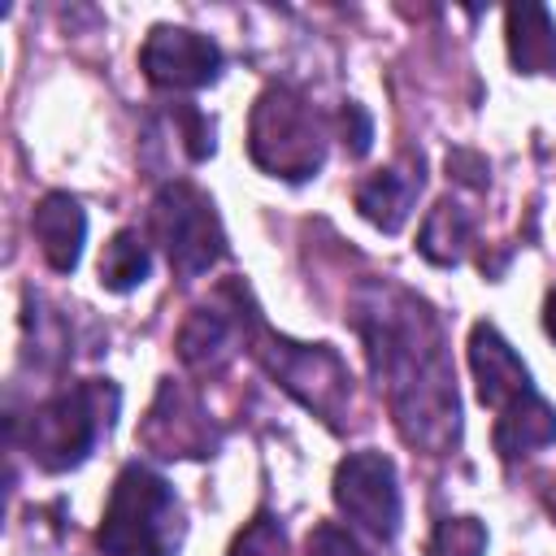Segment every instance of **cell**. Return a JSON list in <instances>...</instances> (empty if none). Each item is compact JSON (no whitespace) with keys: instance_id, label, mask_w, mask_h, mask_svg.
<instances>
[{"instance_id":"1","label":"cell","mask_w":556,"mask_h":556,"mask_svg":"<svg viewBox=\"0 0 556 556\" xmlns=\"http://www.w3.org/2000/svg\"><path fill=\"white\" fill-rule=\"evenodd\" d=\"M352 326L404 443L430 456L452 452L460 443V395L439 313L408 287L369 278L352 295Z\"/></svg>"},{"instance_id":"2","label":"cell","mask_w":556,"mask_h":556,"mask_svg":"<svg viewBox=\"0 0 556 556\" xmlns=\"http://www.w3.org/2000/svg\"><path fill=\"white\" fill-rule=\"evenodd\" d=\"M113 413H117V387L109 378H91V382H74L48 395L43 404H35L26 421L13 426V434L22 439L26 456L39 469L65 473L91 456L100 434H109Z\"/></svg>"},{"instance_id":"3","label":"cell","mask_w":556,"mask_h":556,"mask_svg":"<svg viewBox=\"0 0 556 556\" xmlns=\"http://www.w3.org/2000/svg\"><path fill=\"white\" fill-rule=\"evenodd\" d=\"M100 547L104 556H178L182 513L174 486L156 469L135 460L117 473L100 521Z\"/></svg>"},{"instance_id":"4","label":"cell","mask_w":556,"mask_h":556,"mask_svg":"<svg viewBox=\"0 0 556 556\" xmlns=\"http://www.w3.org/2000/svg\"><path fill=\"white\" fill-rule=\"evenodd\" d=\"M248 152L269 178L304 182L326 165V126L295 87L269 83L252 104Z\"/></svg>"},{"instance_id":"5","label":"cell","mask_w":556,"mask_h":556,"mask_svg":"<svg viewBox=\"0 0 556 556\" xmlns=\"http://www.w3.org/2000/svg\"><path fill=\"white\" fill-rule=\"evenodd\" d=\"M248 326H252L248 352L265 365V374L287 395H295L308 413H317L326 426H343V417L352 408V374H348L343 356L326 343H295L287 334H274L256 308H252Z\"/></svg>"},{"instance_id":"6","label":"cell","mask_w":556,"mask_h":556,"mask_svg":"<svg viewBox=\"0 0 556 556\" xmlns=\"http://www.w3.org/2000/svg\"><path fill=\"white\" fill-rule=\"evenodd\" d=\"M152 239L161 243L169 269L178 278H200L226 256V230L217 217V204L195 182H165L152 195Z\"/></svg>"},{"instance_id":"7","label":"cell","mask_w":556,"mask_h":556,"mask_svg":"<svg viewBox=\"0 0 556 556\" xmlns=\"http://www.w3.org/2000/svg\"><path fill=\"white\" fill-rule=\"evenodd\" d=\"M334 504L356 530L391 543L400 534V517H404L400 478H395L391 456L369 452V447L343 456L334 469Z\"/></svg>"},{"instance_id":"8","label":"cell","mask_w":556,"mask_h":556,"mask_svg":"<svg viewBox=\"0 0 556 556\" xmlns=\"http://www.w3.org/2000/svg\"><path fill=\"white\" fill-rule=\"evenodd\" d=\"M139 70L161 91H200L222 78V48L187 26H152L139 48Z\"/></svg>"},{"instance_id":"9","label":"cell","mask_w":556,"mask_h":556,"mask_svg":"<svg viewBox=\"0 0 556 556\" xmlns=\"http://www.w3.org/2000/svg\"><path fill=\"white\" fill-rule=\"evenodd\" d=\"M139 439L156 456H208L217 447V430H213L208 413L174 378L161 382V391L139 426Z\"/></svg>"},{"instance_id":"10","label":"cell","mask_w":556,"mask_h":556,"mask_svg":"<svg viewBox=\"0 0 556 556\" xmlns=\"http://www.w3.org/2000/svg\"><path fill=\"white\" fill-rule=\"evenodd\" d=\"M469 369H473V382H478V400L495 413L513 408L517 400H526L534 391L530 369L521 365L513 343L486 321H478L469 330Z\"/></svg>"},{"instance_id":"11","label":"cell","mask_w":556,"mask_h":556,"mask_svg":"<svg viewBox=\"0 0 556 556\" xmlns=\"http://www.w3.org/2000/svg\"><path fill=\"white\" fill-rule=\"evenodd\" d=\"M426 174H421V152H408L404 161L369 174L361 187H356V208L369 226H378L382 235H395L404 230L408 213H413V200L421 191Z\"/></svg>"},{"instance_id":"12","label":"cell","mask_w":556,"mask_h":556,"mask_svg":"<svg viewBox=\"0 0 556 556\" xmlns=\"http://www.w3.org/2000/svg\"><path fill=\"white\" fill-rule=\"evenodd\" d=\"M30 230H35V243H39L48 269H56V274H74L78 269L83 243H87V213H83V204L74 195L48 191L30 213Z\"/></svg>"},{"instance_id":"13","label":"cell","mask_w":556,"mask_h":556,"mask_svg":"<svg viewBox=\"0 0 556 556\" xmlns=\"http://www.w3.org/2000/svg\"><path fill=\"white\" fill-rule=\"evenodd\" d=\"M226 291L235 300V317L222 313V308H213V304H200V308H191V317L178 330V356L195 374L222 369L230 361V352H235V330H243V317H239V282L226 287Z\"/></svg>"},{"instance_id":"14","label":"cell","mask_w":556,"mask_h":556,"mask_svg":"<svg viewBox=\"0 0 556 556\" xmlns=\"http://www.w3.org/2000/svg\"><path fill=\"white\" fill-rule=\"evenodd\" d=\"M504 35L517 74H556V17L543 4H513L504 13Z\"/></svg>"},{"instance_id":"15","label":"cell","mask_w":556,"mask_h":556,"mask_svg":"<svg viewBox=\"0 0 556 556\" xmlns=\"http://www.w3.org/2000/svg\"><path fill=\"white\" fill-rule=\"evenodd\" d=\"M547 443H556V408L539 391H530L526 400H517L513 408L500 413V421H495V447L504 452V460H517V456L539 452Z\"/></svg>"},{"instance_id":"16","label":"cell","mask_w":556,"mask_h":556,"mask_svg":"<svg viewBox=\"0 0 556 556\" xmlns=\"http://www.w3.org/2000/svg\"><path fill=\"white\" fill-rule=\"evenodd\" d=\"M469 243H473V217H469V208H460L452 195L439 200V204L426 213L421 230H417V252H421L430 265H443V269L460 265L465 252H469Z\"/></svg>"},{"instance_id":"17","label":"cell","mask_w":556,"mask_h":556,"mask_svg":"<svg viewBox=\"0 0 556 556\" xmlns=\"http://www.w3.org/2000/svg\"><path fill=\"white\" fill-rule=\"evenodd\" d=\"M148 274H152V252L139 239V230H117L100 252V287L126 295V291L143 287Z\"/></svg>"},{"instance_id":"18","label":"cell","mask_w":556,"mask_h":556,"mask_svg":"<svg viewBox=\"0 0 556 556\" xmlns=\"http://www.w3.org/2000/svg\"><path fill=\"white\" fill-rule=\"evenodd\" d=\"M430 556H482L486 552V526L478 517H443L426 543Z\"/></svg>"},{"instance_id":"19","label":"cell","mask_w":556,"mask_h":556,"mask_svg":"<svg viewBox=\"0 0 556 556\" xmlns=\"http://www.w3.org/2000/svg\"><path fill=\"white\" fill-rule=\"evenodd\" d=\"M169 117H174V126H178V139H182L187 156H191V161H208L213 148H217V139H213V135H217L213 117H204L195 104H174Z\"/></svg>"},{"instance_id":"20","label":"cell","mask_w":556,"mask_h":556,"mask_svg":"<svg viewBox=\"0 0 556 556\" xmlns=\"http://www.w3.org/2000/svg\"><path fill=\"white\" fill-rule=\"evenodd\" d=\"M230 556H287V534L269 513H261L239 530Z\"/></svg>"},{"instance_id":"21","label":"cell","mask_w":556,"mask_h":556,"mask_svg":"<svg viewBox=\"0 0 556 556\" xmlns=\"http://www.w3.org/2000/svg\"><path fill=\"white\" fill-rule=\"evenodd\" d=\"M334 126H339V139H343L348 156H365L369 152V143H374V117L365 113V104L343 100L339 113H334Z\"/></svg>"},{"instance_id":"22","label":"cell","mask_w":556,"mask_h":556,"mask_svg":"<svg viewBox=\"0 0 556 556\" xmlns=\"http://www.w3.org/2000/svg\"><path fill=\"white\" fill-rule=\"evenodd\" d=\"M304 556H365V547L343 526L321 521V526H313V534L304 543Z\"/></svg>"},{"instance_id":"23","label":"cell","mask_w":556,"mask_h":556,"mask_svg":"<svg viewBox=\"0 0 556 556\" xmlns=\"http://www.w3.org/2000/svg\"><path fill=\"white\" fill-rule=\"evenodd\" d=\"M447 178H456V182L469 187V191H486L491 165H486V156L473 152V148H452V152H447Z\"/></svg>"},{"instance_id":"24","label":"cell","mask_w":556,"mask_h":556,"mask_svg":"<svg viewBox=\"0 0 556 556\" xmlns=\"http://www.w3.org/2000/svg\"><path fill=\"white\" fill-rule=\"evenodd\" d=\"M543 330H547V339L556 343V287L547 291V304H543Z\"/></svg>"}]
</instances>
